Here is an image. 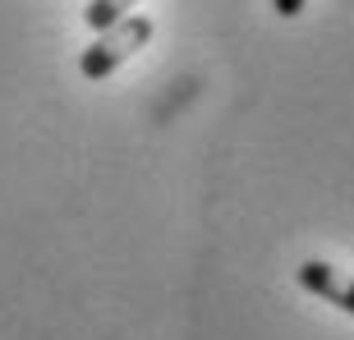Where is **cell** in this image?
<instances>
[{
	"label": "cell",
	"mask_w": 354,
	"mask_h": 340,
	"mask_svg": "<svg viewBox=\"0 0 354 340\" xmlns=\"http://www.w3.org/2000/svg\"><path fill=\"white\" fill-rule=\"evenodd\" d=\"M152 32H157V28H152V19H143V14H124L120 23L102 28V32H97V41H92L88 51L79 55V74L88 83L111 79L120 65H129L133 55L152 41Z\"/></svg>",
	"instance_id": "cell-1"
},
{
	"label": "cell",
	"mask_w": 354,
	"mask_h": 340,
	"mask_svg": "<svg viewBox=\"0 0 354 340\" xmlns=\"http://www.w3.org/2000/svg\"><path fill=\"white\" fill-rule=\"evenodd\" d=\"M295 276H299V285L308 290V294L336 303L341 313L354 317V276L350 272H341V267H331V262H322V258H308V262H299Z\"/></svg>",
	"instance_id": "cell-2"
},
{
	"label": "cell",
	"mask_w": 354,
	"mask_h": 340,
	"mask_svg": "<svg viewBox=\"0 0 354 340\" xmlns=\"http://www.w3.org/2000/svg\"><path fill=\"white\" fill-rule=\"evenodd\" d=\"M133 5H138V0H88V10H83V23H88L92 32H102V28L120 23V19H124Z\"/></svg>",
	"instance_id": "cell-3"
},
{
	"label": "cell",
	"mask_w": 354,
	"mask_h": 340,
	"mask_svg": "<svg viewBox=\"0 0 354 340\" xmlns=\"http://www.w3.org/2000/svg\"><path fill=\"white\" fill-rule=\"evenodd\" d=\"M304 5H308V0H272V10L281 14V19H299Z\"/></svg>",
	"instance_id": "cell-4"
}]
</instances>
